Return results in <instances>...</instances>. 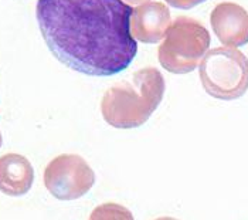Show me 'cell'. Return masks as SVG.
I'll return each mask as SVG.
<instances>
[{
  "instance_id": "10",
  "label": "cell",
  "mask_w": 248,
  "mask_h": 220,
  "mask_svg": "<svg viewBox=\"0 0 248 220\" xmlns=\"http://www.w3.org/2000/svg\"><path fill=\"white\" fill-rule=\"evenodd\" d=\"M172 7H176V9H191L206 0H166Z\"/></svg>"
},
{
  "instance_id": "9",
  "label": "cell",
  "mask_w": 248,
  "mask_h": 220,
  "mask_svg": "<svg viewBox=\"0 0 248 220\" xmlns=\"http://www.w3.org/2000/svg\"><path fill=\"white\" fill-rule=\"evenodd\" d=\"M88 220H135L132 212L119 204V203L108 202L96 206L90 215Z\"/></svg>"
},
{
  "instance_id": "5",
  "label": "cell",
  "mask_w": 248,
  "mask_h": 220,
  "mask_svg": "<svg viewBox=\"0 0 248 220\" xmlns=\"http://www.w3.org/2000/svg\"><path fill=\"white\" fill-rule=\"evenodd\" d=\"M95 184V173L87 161L74 153L56 156L44 169V186L58 201H76Z\"/></svg>"
},
{
  "instance_id": "2",
  "label": "cell",
  "mask_w": 248,
  "mask_h": 220,
  "mask_svg": "<svg viewBox=\"0 0 248 220\" xmlns=\"http://www.w3.org/2000/svg\"><path fill=\"white\" fill-rule=\"evenodd\" d=\"M165 88V78L157 68H140L131 75V80L107 90L101 100V114L114 128H138L159 107Z\"/></svg>"
},
{
  "instance_id": "12",
  "label": "cell",
  "mask_w": 248,
  "mask_h": 220,
  "mask_svg": "<svg viewBox=\"0 0 248 220\" xmlns=\"http://www.w3.org/2000/svg\"><path fill=\"white\" fill-rule=\"evenodd\" d=\"M155 220H177V219H174V218H169V216H163V218H157V219H155Z\"/></svg>"
},
{
  "instance_id": "13",
  "label": "cell",
  "mask_w": 248,
  "mask_h": 220,
  "mask_svg": "<svg viewBox=\"0 0 248 220\" xmlns=\"http://www.w3.org/2000/svg\"><path fill=\"white\" fill-rule=\"evenodd\" d=\"M1 144H3V136H1V132H0V148H1Z\"/></svg>"
},
{
  "instance_id": "1",
  "label": "cell",
  "mask_w": 248,
  "mask_h": 220,
  "mask_svg": "<svg viewBox=\"0 0 248 220\" xmlns=\"http://www.w3.org/2000/svg\"><path fill=\"white\" fill-rule=\"evenodd\" d=\"M131 4L124 0H37L41 36L68 68L93 77L126 70L138 53Z\"/></svg>"
},
{
  "instance_id": "11",
  "label": "cell",
  "mask_w": 248,
  "mask_h": 220,
  "mask_svg": "<svg viewBox=\"0 0 248 220\" xmlns=\"http://www.w3.org/2000/svg\"><path fill=\"white\" fill-rule=\"evenodd\" d=\"M125 3H128V4H143V3H148L149 0H124Z\"/></svg>"
},
{
  "instance_id": "3",
  "label": "cell",
  "mask_w": 248,
  "mask_h": 220,
  "mask_svg": "<svg viewBox=\"0 0 248 220\" xmlns=\"http://www.w3.org/2000/svg\"><path fill=\"white\" fill-rule=\"evenodd\" d=\"M210 33L197 20L177 17L166 32L157 50L160 66L169 73L193 71L210 47Z\"/></svg>"
},
{
  "instance_id": "6",
  "label": "cell",
  "mask_w": 248,
  "mask_h": 220,
  "mask_svg": "<svg viewBox=\"0 0 248 220\" xmlns=\"http://www.w3.org/2000/svg\"><path fill=\"white\" fill-rule=\"evenodd\" d=\"M213 32L226 47H240L248 43V12L240 4L223 1L210 16Z\"/></svg>"
},
{
  "instance_id": "8",
  "label": "cell",
  "mask_w": 248,
  "mask_h": 220,
  "mask_svg": "<svg viewBox=\"0 0 248 220\" xmlns=\"http://www.w3.org/2000/svg\"><path fill=\"white\" fill-rule=\"evenodd\" d=\"M34 182V170L30 161L20 153L0 156V192L7 196L26 195Z\"/></svg>"
},
{
  "instance_id": "7",
  "label": "cell",
  "mask_w": 248,
  "mask_h": 220,
  "mask_svg": "<svg viewBox=\"0 0 248 220\" xmlns=\"http://www.w3.org/2000/svg\"><path fill=\"white\" fill-rule=\"evenodd\" d=\"M170 12L160 1H148L132 10L131 33L140 43L155 44L166 36L170 27Z\"/></svg>"
},
{
  "instance_id": "4",
  "label": "cell",
  "mask_w": 248,
  "mask_h": 220,
  "mask_svg": "<svg viewBox=\"0 0 248 220\" xmlns=\"http://www.w3.org/2000/svg\"><path fill=\"white\" fill-rule=\"evenodd\" d=\"M199 73L203 88L217 100H237L248 90V60L237 49L210 50L199 64Z\"/></svg>"
}]
</instances>
